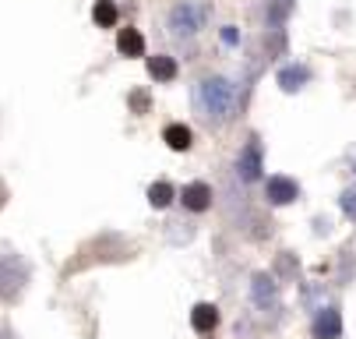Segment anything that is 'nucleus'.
Listing matches in <instances>:
<instances>
[{"mask_svg": "<svg viewBox=\"0 0 356 339\" xmlns=\"http://www.w3.org/2000/svg\"><path fill=\"white\" fill-rule=\"evenodd\" d=\"M233 95H236V88H233L229 78H222V74L201 78L197 81V110L205 113L209 120L222 124L229 117V110H233Z\"/></svg>", "mask_w": 356, "mask_h": 339, "instance_id": "f257e3e1", "label": "nucleus"}, {"mask_svg": "<svg viewBox=\"0 0 356 339\" xmlns=\"http://www.w3.org/2000/svg\"><path fill=\"white\" fill-rule=\"evenodd\" d=\"M29 283V265L18 255H4L0 258V301H18L22 290Z\"/></svg>", "mask_w": 356, "mask_h": 339, "instance_id": "f03ea898", "label": "nucleus"}, {"mask_svg": "<svg viewBox=\"0 0 356 339\" xmlns=\"http://www.w3.org/2000/svg\"><path fill=\"white\" fill-rule=\"evenodd\" d=\"M201 25H205V8L194 4V0H184L170 11V32L180 36V39H191Z\"/></svg>", "mask_w": 356, "mask_h": 339, "instance_id": "7ed1b4c3", "label": "nucleus"}, {"mask_svg": "<svg viewBox=\"0 0 356 339\" xmlns=\"http://www.w3.org/2000/svg\"><path fill=\"white\" fill-rule=\"evenodd\" d=\"M236 173H240L243 180H258V177H261V141H258V138H250V141L243 145V152H240V159H236Z\"/></svg>", "mask_w": 356, "mask_h": 339, "instance_id": "20e7f679", "label": "nucleus"}, {"mask_svg": "<svg viewBox=\"0 0 356 339\" xmlns=\"http://www.w3.org/2000/svg\"><path fill=\"white\" fill-rule=\"evenodd\" d=\"M265 191H268V202L272 205H289L300 195V187H296L293 177H268V187Z\"/></svg>", "mask_w": 356, "mask_h": 339, "instance_id": "39448f33", "label": "nucleus"}, {"mask_svg": "<svg viewBox=\"0 0 356 339\" xmlns=\"http://www.w3.org/2000/svg\"><path fill=\"white\" fill-rule=\"evenodd\" d=\"M184 209H191V212H205L209 205H212V187L205 184V180H194V184H187L184 187Z\"/></svg>", "mask_w": 356, "mask_h": 339, "instance_id": "423d86ee", "label": "nucleus"}, {"mask_svg": "<svg viewBox=\"0 0 356 339\" xmlns=\"http://www.w3.org/2000/svg\"><path fill=\"white\" fill-rule=\"evenodd\" d=\"M342 336V315L335 308H325L314 318V339H339Z\"/></svg>", "mask_w": 356, "mask_h": 339, "instance_id": "0eeeda50", "label": "nucleus"}, {"mask_svg": "<svg viewBox=\"0 0 356 339\" xmlns=\"http://www.w3.org/2000/svg\"><path fill=\"white\" fill-rule=\"evenodd\" d=\"M163 141L170 145L173 152H187L191 145H194V134H191V127H187V124H170V127L163 131Z\"/></svg>", "mask_w": 356, "mask_h": 339, "instance_id": "6e6552de", "label": "nucleus"}, {"mask_svg": "<svg viewBox=\"0 0 356 339\" xmlns=\"http://www.w3.org/2000/svg\"><path fill=\"white\" fill-rule=\"evenodd\" d=\"M191 325H194V332H212L219 325V308L216 304H197L191 311Z\"/></svg>", "mask_w": 356, "mask_h": 339, "instance_id": "1a4fd4ad", "label": "nucleus"}, {"mask_svg": "<svg viewBox=\"0 0 356 339\" xmlns=\"http://www.w3.org/2000/svg\"><path fill=\"white\" fill-rule=\"evenodd\" d=\"M117 50H120L124 57H141V54H145V39H141V32H138V29H120V36H117Z\"/></svg>", "mask_w": 356, "mask_h": 339, "instance_id": "9d476101", "label": "nucleus"}, {"mask_svg": "<svg viewBox=\"0 0 356 339\" xmlns=\"http://www.w3.org/2000/svg\"><path fill=\"white\" fill-rule=\"evenodd\" d=\"M307 78H311V71L303 68V64H289V68H282V71H279V85H282L286 92L303 88V85H307Z\"/></svg>", "mask_w": 356, "mask_h": 339, "instance_id": "9b49d317", "label": "nucleus"}, {"mask_svg": "<svg viewBox=\"0 0 356 339\" xmlns=\"http://www.w3.org/2000/svg\"><path fill=\"white\" fill-rule=\"evenodd\" d=\"M148 74L156 78V81H173L177 78V61L159 54V57H148Z\"/></svg>", "mask_w": 356, "mask_h": 339, "instance_id": "f8f14e48", "label": "nucleus"}, {"mask_svg": "<svg viewBox=\"0 0 356 339\" xmlns=\"http://www.w3.org/2000/svg\"><path fill=\"white\" fill-rule=\"evenodd\" d=\"M92 18H95V25H103V29H113L117 25V4L113 0H95V8H92Z\"/></svg>", "mask_w": 356, "mask_h": 339, "instance_id": "ddd939ff", "label": "nucleus"}, {"mask_svg": "<svg viewBox=\"0 0 356 339\" xmlns=\"http://www.w3.org/2000/svg\"><path fill=\"white\" fill-rule=\"evenodd\" d=\"M275 301V283H272V276H254V304H272Z\"/></svg>", "mask_w": 356, "mask_h": 339, "instance_id": "4468645a", "label": "nucleus"}, {"mask_svg": "<svg viewBox=\"0 0 356 339\" xmlns=\"http://www.w3.org/2000/svg\"><path fill=\"white\" fill-rule=\"evenodd\" d=\"M148 202L156 205V209H166V205L173 202V187H170L166 180H159V184H152V187H148Z\"/></svg>", "mask_w": 356, "mask_h": 339, "instance_id": "2eb2a0df", "label": "nucleus"}, {"mask_svg": "<svg viewBox=\"0 0 356 339\" xmlns=\"http://www.w3.org/2000/svg\"><path fill=\"white\" fill-rule=\"evenodd\" d=\"M289 8H293V0H275V4H272V11H268V18L279 25V22L289 15Z\"/></svg>", "mask_w": 356, "mask_h": 339, "instance_id": "dca6fc26", "label": "nucleus"}, {"mask_svg": "<svg viewBox=\"0 0 356 339\" xmlns=\"http://www.w3.org/2000/svg\"><path fill=\"white\" fill-rule=\"evenodd\" d=\"M339 202H342V212H346L349 219H356V191H346Z\"/></svg>", "mask_w": 356, "mask_h": 339, "instance_id": "f3484780", "label": "nucleus"}, {"mask_svg": "<svg viewBox=\"0 0 356 339\" xmlns=\"http://www.w3.org/2000/svg\"><path fill=\"white\" fill-rule=\"evenodd\" d=\"M222 42H229V46L236 42V29H233V25H226V29H222Z\"/></svg>", "mask_w": 356, "mask_h": 339, "instance_id": "a211bd4d", "label": "nucleus"}, {"mask_svg": "<svg viewBox=\"0 0 356 339\" xmlns=\"http://www.w3.org/2000/svg\"><path fill=\"white\" fill-rule=\"evenodd\" d=\"M0 205H4V191H0Z\"/></svg>", "mask_w": 356, "mask_h": 339, "instance_id": "6ab92c4d", "label": "nucleus"}]
</instances>
